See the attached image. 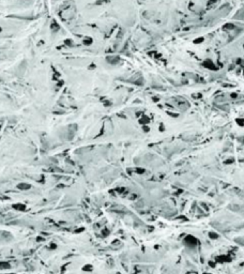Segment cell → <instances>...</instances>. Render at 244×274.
Here are the masks:
<instances>
[]
</instances>
